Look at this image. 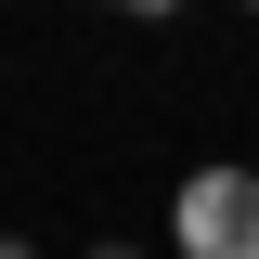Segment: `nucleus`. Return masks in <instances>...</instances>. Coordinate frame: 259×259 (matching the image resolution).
Returning a JSON list of instances; mask_svg holds the SVG:
<instances>
[{
  "label": "nucleus",
  "mask_w": 259,
  "mask_h": 259,
  "mask_svg": "<svg viewBox=\"0 0 259 259\" xmlns=\"http://www.w3.org/2000/svg\"><path fill=\"white\" fill-rule=\"evenodd\" d=\"M91 259H143V246H91Z\"/></svg>",
  "instance_id": "nucleus-3"
},
{
  "label": "nucleus",
  "mask_w": 259,
  "mask_h": 259,
  "mask_svg": "<svg viewBox=\"0 0 259 259\" xmlns=\"http://www.w3.org/2000/svg\"><path fill=\"white\" fill-rule=\"evenodd\" d=\"M0 259H39V246H26V233H0Z\"/></svg>",
  "instance_id": "nucleus-2"
},
{
  "label": "nucleus",
  "mask_w": 259,
  "mask_h": 259,
  "mask_svg": "<svg viewBox=\"0 0 259 259\" xmlns=\"http://www.w3.org/2000/svg\"><path fill=\"white\" fill-rule=\"evenodd\" d=\"M168 233H182V259H259V168H182Z\"/></svg>",
  "instance_id": "nucleus-1"
}]
</instances>
